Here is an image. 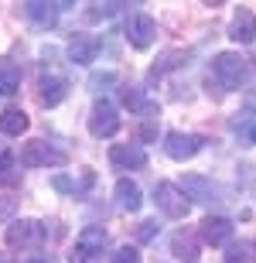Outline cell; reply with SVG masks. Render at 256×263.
<instances>
[{"mask_svg": "<svg viewBox=\"0 0 256 263\" xmlns=\"http://www.w3.org/2000/svg\"><path fill=\"white\" fill-rule=\"evenodd\" d=\"M256 260V243H232L226 253V263H253Z\"/></svg>", "mask_w": 256, "mask_h": 263, "instance_id": "603a6c76", "label": "cell"}, {"mask_svg": "<svg viewBox=\"0 0 256 263\" xmlns=\"http://www.w3.org/2000/svg\"><path fill=\"white\" fill-rule=\"evenodd\" d=\"M96 55H99V38L79 34V38L69 45V59H72V65H89V62H96Z\"/></svg>", "mask_w": 256, "mask_h": 263, "instance_id": "5bb4252c", "label": "cell"}, {"mask_svg": "<svg viewBox=\"0 0 256 263\" xmlns=\"http://www.w3.org/2000/svg\"><path fill=\"white\" fill-rule=\"evenodd\" d=\"M171 253H174L178 260H185V263H198L202 250H198V239H195V236L174 233V239H171Z\"/></svg>", "mask_w": 256, "mask_h": 263, "instance_id": "e0dca14e", "label": "cell"}, {"mask_svg": "<svg viewBox=\"0 0 256 263\" xmlns=\"http://www.w3.org/2000/svg\"><path fill=\"white\" fill-rule=\"evenodd\" d=\"M120 7H127V4H92V7L86 10V21H106V17H113Z\"/></svg>", "mask_w": 256, "mask_h": 263, "instance_id": "cb8c5ba5", "label": "cell"}, {"mask_svg": "<svg viewBox=\"0 0 256 263\" xmlns=\"http://www.w3.org/2000/svg\"><path fill=\"white\" fill-rule=\"evenodd\" d=\"M0 185H17V157L7 147L0 151Z\"/></svg>", "mask_w": 256, "mask_h": 263, "instance_id": "7402d4cb", "label": "cell"}, {"mask_svg": "<svg viewBox=\"0 0 256 263\" xmlns=\"http://www.w3.org/2000/svg\"><path fill=\"white\" fill-rule=\"evenodd\" d=\"M229 38L239 41V45H249V41L256 38V17H253V10H239L236 17H232Z\"/></svg>", "mask_w": 256, "mask_h": 263, "instance_id": "2e32d148", "label": "cell"}, {"mask_svg": "<svg viewBox=\"0 0 256 263\" xmlns=\"http://www.w3.org/2000/svg\"><path fill=\"white\" fill-rule=\"evenodd\" d=\"M202 239L208 246H226L232 239V222L226 215H205L202 219Z\"/></svg>", "mask_w": 256, "mask_h": 263, "instance_id": "30bf717a", "label": "cell"}, {"mask_svg": "<svg viewBox=\"0 0 256 263\" xmlns=\"http://www.w3.org/2000/svg\"><path fill=\"white\" fill-rule=\"evenodd\" d=\"M45 236H48V229L38 219H14L7 226V246H41Z\"/></svg>", "mask_w": 256, "mask_h": 263, "instance_id": "3957f363", "label": "cell"}, {"mask_svg": "<svg viewBox=\"0 0 256 263\" xmlns=\"http://www.w3.org/2000/svg\"><path fill=\"white\" fill-rule=\"evenodd\" d=\"M120 96H123V106H130L133 113H157V106H154V103H147L140 89H130V86H127Z\"/></svg>", "mask_w": 256, "mask_h": 263, "instance_id": "44dd1931", "label": "cell"}, {"mask_svg": "<svg viewBox=\"0 0 256 263\" xmlns=\"http://www.w3.org/2000/svg\"><path fill=\"white\" fill-rule=\"evenodd\" d=\"M28 113L24 109H17V106H10V109H4V117H0V134H7V137H21L24 130H28Z\"/></svg>", "mask_w": 256, "mask_h": 263, "instance_id": "ac0fdd59", "label": "cell"}, {"mask_svg": "<svg viewBox=\"0 0 256 263\" xmlns=\"http://www.w3.org/2000/svg\"><path fill=\"white\" fill-rule=\"evenodd\" d=\"M113 195H116V205L123 212H140V205H144V192H140V185L130 181V178H120L116 188H113Z\"/></svg>", "mask_w": 256, "mask_h": 263, "instance_id": "7c38bea8", "label": "cell"}, {"mask_svg": "<svg viewBox=\"0 0 256 263\" xmlns=\"http://www.w3.org/2000/svg\"><path fill=\"white\" fill-rule=\"evenodd\" d=\"M69 263H92V256L82 253V250H72V253H69Z\"/></svg>", "mask_w": 256, "mask_h": 263, "instance_id": "f546056e", "label": "cell"}, {"mask_svg": "<svg viewBox=\"0 0 256 263\" xmlns=\"http://www.w3.org/2000/svg\"><path fill=\"white\" fill-rule=\"evenodd\" d=\"M154 202H157V209L168 219H185L188 215V198H185V192L178 185H171V181H161L157 188H154Z\"/></svg>", "mask_w": 256, "mask_h": 263, "instance_id": "277c9868", "label": "cell"}, {"mask_svg": "<svg viewBox=\"0 0 256 263\" xmlns=\"http://www.w3.org/2000/svg\"><path fill=\"white\" fill-rule=\"evenodd\" d=\"M181 192H188L195 202H222V188L212 178H202V175H185Z\"/></svg>", "mask_w": 256, "mask_h": 263, "instance_id": "ba28073f", "label": "cell"}, {"mask_svg": "<svg viewBox=\"0 0 256 263\" xmlns=\"http://www.w3.org/2000/svg\"><path fill=\"white\" fill-rule=\"evenodd\" d=\"M109 161H113V167H120V171L147 167V154H144V147H133V144H116L113 151H109Z\"/></svg>", "mask_w": 256, "mask_h": 263, "instance_id": "9c48e42d", "label": "cell"}, {"mask_svg": "<svg viewBox=\"0 0 256 263\" xmlns=\"http://www.w3.org/2000/svg\"><path fill=\"white\" fill-rule=\"evenodd\" d=\"M154 34H157V24H154V17L150 14H130V21H127V41L133 45V48H150L154 45Z\"/></svg>", "mask_w": 256, "mask_h": 263, "instance_id": "52a82bcc", "label": "cell"}, {"mask_svg": "<svg viewBox=\"0 0 256 263\" xmlns=\"http://www.w3.org/2000/svg\"><path fill=\"white\" fill-rule=\"evenodd\" d=\"M113 82H116V76H113V72H96V76L89 79V86L96 89V92H103V86H113Z\"/></svg>", "mask_w": 256, "mask_h": 263, "instance_id": "484cf974", "label": "cell"}, {"mask_svg": "<svg viewBox=\"0 0 256 263\" xmlns=\"http://www.w3.org/2000/svg\"><path fill=\"white\" fill-rule=\"evenodd\" d=\"M24 7V14H28L38 28H51L55 21H58V10L65 7V4H45V0H28V4H21Z\"/></svg>", "mask_w": 256, "mask_h": 263, "instance_id": "4fadbf2b", "label": "cell"}, {"mask_svg": "<svg viewBox=\"0 0 256 263\" xmlns=\"http://www.w3.org/2000/svg\"><path fill=\"white\" fill-rule=\"evenodd\" d=\"M21 263H51V260H48V256H24Z\"/></svg>", "mask_w": 256, "mask_h": 263, "instance_id": "1f68e13d", "label": "cell"}, {"mask_svg": "<svg viewBox=\"0 0 256 263\" xmlns=\"http://www.w3.org/2000/svg\"><path fill=\"white\" fill-rule=\"evenodd\" d=\"M106 229L103 226H86L79 233V239H75V250H82V253H89V256H96V253H103V246H106Z\"/></svg>", "mask_w": 256, "mask_h": 263, "instance_id": "9a60e30c", "label": "cell"}, {"mask_svg": "<svg viewBox=\"0 0 256 263\" xmlns=\"http://www.w3.org/2000/svg\"><path fill=\"white\" fill-rule=\"evenodd\" d=\"M113 263H140L137 246H120L116 253H113Z\"/></svg>", "mask_w": 256, "mask_h": 263, "instance_id": "d4e9b609", "label": "cell"}, {"mask_svg": "<svg viewBox=\"0 0 256 263\" xmlns=\"http://www.w3.org/2000/svg\"><path fill=\"white\" fill-rule=\"evenodd\" d=\"M157 229H161V226L154 222V219H147V222H140V229H137L140 243H150V239H154V236H157Z\"/></svg>", "mask_w": 256, "mask_h": 263, "instance_id": "4316f807", "label": "cell"}, {"mask_svg": "<svg viewBox=\"0 0 256 263\" xmlns=\"http://www.w3.org/2000/svg\"><path fill=\"white\" fill-rule=\"evenodd\" d=\"M212 72L226 89H239L246 82V59H239L236 51H219L212 62Z\"/></svg>", "mask_w": 256, "mask_h": 263, "instance_id": "6da1fadb", "label": "cell"}, {"mask_svg": "<svg viewBox=\"0 0 256 263\" xmlns=\"http://www.w3.org/2000/svg\"><path fill=\"white\" fill-rule=\"evenodd\" d=\"M51 185L58 188V192H75V185H72V181H69V178H65V175H58V178H55V181H51Z\"/></svg>", "mask_w": 256, "mask_h": 263, "instance_id": "83f0119b", "label": "cell"}, {"mask_svg": "<svg viewBox=\"0 0 256 263\" xmlns=\"http://www.w3.org/2000/svg\"><path fill=\"white\" fill-rule=\"evenodd\" d=\"M65 96H69V79H65V76H55V72H51V76L41 79V92H38L41 106L51 109V106H58Z\"/></svg>", "mask_w": 256, "mask_h": 263, "instance_id": "8fae6325", "label": "cell"}, {"mask_svg": "<svg viewBox=\"0 0 256 263\" xmlns=\"http://www.w3.org/2000/svg\"><path fill=\"white\" fill-rule=\"evenodd\" d=\"M154 137H157V127H154V123H144V127H140V140H154Z\"/></svg>", "mask_w": 256, "mask_h": 263, "instance_id": "f1b7e54d", "label": "cell"}, {"mask_svg": "<svg viewBox=\"0 0 256 263\" xmlns=\"http://www.w3.org/2000/svg\"><path fill=\"white\" fill-rule=\"evenodd\" d=\"M202 147H205V137H198V134H181V130H171V134L164 137V151H168L171 161H191Z\"/></svg>", "mask_w": 256, "mask_h": 263, "instance_id": "5b68a950", "label": "cell"}, {"mask_svg": "<svg viewBox=\"0 0 256 263\" xmlns=\"http://www.w3.org/2000/svg\"><path fill=\"white\" fill-rule=\"evenodd\" d=\"M21 89V68L17 65H0V96H14Z\"/></svg>", "mask_w": 256, "mask_h": 263, "instance_id": "ffe728a7", "label": "cell"}, {"mask_svg": "<svg viewBox=\"0 0 256 263\" xmlns=\"http://www.w3.org/2000/svg\"><path fill=\"white\" fill-rule=\"evenodd\" d=\"M120 130V117H116V106L113 103H106V99H99L96 106H92V113H89V134L92 137H113Z\"/></svg>", "mask_w": 256, "mask_h": 263, "instance_id": "8992f818", "label": "cell"}, {"mask_svg": "<svg viewBox=\"0 0 256 263\" xmlns=\"http://www.w3.org/2000/svg\"><path fill=\"white\" fill-rule=\"evenodd\" d=\"M21 164L24 167H62L65 154L55 151L51 144H45V140H28L21 147Z\"/></svg>", "mask_w": 256, "mask_h": 263, "instance_id": "7a4b0ae2", "label": "cell"}, {"mask_svg": "<svg viewBox=\"0 0 256 263\" xmlns=\"http://www.w3.org/2000/svg\"><path fill=\"white\" fill-rule=\"evenodd\" d=\"M232 130H236V137L243 144L256 147V109H243V113L232 120Z\"/></svg>", "mask_w": 256, "mask_h": 263, "instance_id": "d6986e66", "label": "cell"}, {"mask_svg": "<svg viewBox=\"0 0 256 263\" xmlns=\"http://www.w3.org/2000/svg\"><path fill=\"white\" fill-rule=\"evenodd\" d=\"M10 212H14V202L10 198H0V219H7Z\"/></svg>", "mask_w": 256, "mask_h": 263, "instance_id": "4dcf8cb0", "label": "cell"}]
</instances>
